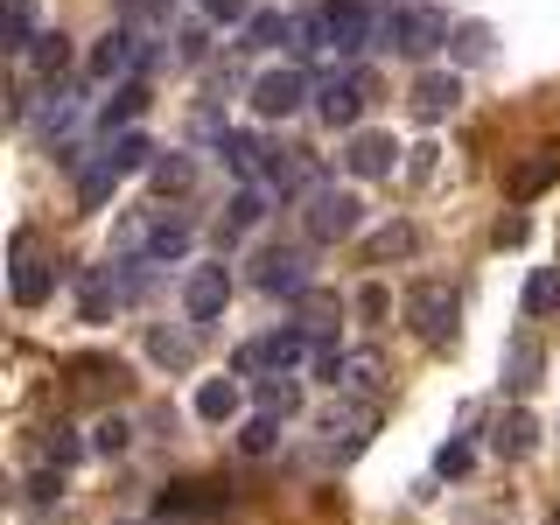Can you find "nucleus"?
<instances>
[{
    "label": "nucleus",
    "instance_id": "nucleus-1",
    "mask_svg": "<svg viewBox=\"0 0 560 525\" xmlns=\"http://www.w3.org/2000/svg\"><path fill=\"white\" fill-rule=\"evenodd\" d=\"M302 358H315V337H308V329H273V337H253V343H238L232 372H238V378H253V372H267V378H288Z\"/></svg>",
    "mask_w": 560,
    "mask_h": 525
},
{
    "label": "nucleus",
    "instance_id": "nucleus-2",
    "mask_svg": "<svg viewBox=\"0 0 560 525\" xmlns=\"http://www.w3.org/2000/svg\"><path fill=\"white\" fill-rule=\"evenodd\" d=\"M407 323H413L420 343H448L455 323H463V294L442 288V280H420V288L407 294Z\"/></svg>",
    "mask_w": 560,
    "mask_h": 525
},
{
    "label": "nucleus",
    "instance_id": "nucleus-3",
    "mask_svg": "<svg viewBox=\"0 0 560 525\" xmlns=\"http://www.w3.org/2000/svg\"><path fill=\"white\" fill-rule=\"evenodd\" d=\"M372 428H378V399H337V407L315 420V434H323V448L337 463H350V455L372 442Z\"/></svg>",
    "mask_w": 560,
    "mask_h": 525
},
{
    "label": "nucleus",
    "instance_id": "nucleus-4",
    "mask_svg": "<svg viewBox=\"0 0 560 525\" xmlns=\"http://www.w3.org/2000/svg\"><path fill=\"white\" fill-rule=\"evenodd\" d=\"M302 224H308V238H315V245H337V238H350V232L364 224V203L350 197V189H329V183H323V189L308 197Z\"/></svg>",
    "mask_w": 560,
    "mask_h": 525
},
{
    "label": "nucleus",
    "instance_id": "nucleus-5",
    "mask_svg": "<svg viewBox=\"0 0 560 525\" xmlns=\"http://www.w3.org/2000/svg\"><path fill=\"white\" fill-rule=\"evenodd\" d=\"M448 43V22L434 8H399L385 14V49H399V57H434V49Z\"/></svg>",
    "mask_w": 560,
    "mask_h": 525
},
{
    "label": "nucleus",
    "instance_id": "nucleus-6",
    "mask_svg": "<svg viewBox=\"0 0 560 525\" xmlns=\"http://www.w3.org/2000/svg\"><path fill=\"white\" fill-rule=\"evenodd\" d=\"M14 302L22 308H43L49 294H57V259H43V245H35L28 232H14V273H8Z\"/></svg>",
    "mask_w": 560,
    "mask_h": 525
},
{
    "label": "nucleus",
    "instance_id": "nucleus-7",
    "mask_svg": "<svg viewBox=\"0 0 560 525\" xmlns=\"http://www.w3.org/2000/svg\"><path fill=\"white\" fill-rule=\"evenodd\" d=\"M308 98H315V84H308L294 63L259 70V78H253V113H259V119H288V113H302Z\"/></svg>",
    "mask_w": 560,
    "mask_h": 525
},
{
    "label": "nucleus",
    "instance_id": "nucleus-8",
    "mask_svg": "<svg viewBox=\"0 0 560 525\" xmlns=\"http://www.w3.org/2000/svg\"><path fill=\"white\" fill-rule=\"evenodd\" d=\"M323 14H329V49H337V57H358V49L385 43V22L364 8V0H329Z\"/></svg>",
    "mask_w": 560,
    "mask_h": 525
},
{
    "label": "nucleus",
    "instance_id": "nucleus-9",
    "mask_svg": "<svg viewBox=\"0 0 560 525\" xmlns=\"http://www.w3.org/2000/svg\"><path fill=\"white\" fill-rule=\"evenodd\" d=\"M140 70H148V43H140L133 28L98 35V49H92V78H98V84H133Z\"/></svg>",
    "mask_w": 560,
    "mask_h": 525
},
{
    "label": "nucleus",
    "instance_id": "nucleus-10",
    "mask_svg": "<svg viewBox=\"0 0 560 525\" xmlns=\"http://www.w3.org/2000/svg\"><path fill=\"white\" fill-rule=\"evenodd\" d=\"M253 280H259L267 294L302 302V294H308V253H294V245H267V253L253 259Z\"/></svg>",
    "mask_w": 560,
    "mask_h": 525
},
{
    "label": "nucleus",
    "instance_id": "nucleus-11",
    "mask_svg": "<svg viewBox=\"0 0 560 525\" xmlns=\"http://www.w3.org/2000/svg\"><path fill=\"white\" fill-rule=\"evenodd\" d=\"M364 92H372V78H364V70H337V78L315 84V113H323L329 127H358Z\"/></svg>",
    "mask_w": 560,
    "mask_h": 525
},
{
    "label": "nucleus",
    "instance_id": "nucleus-12",
    "mask_svg": "<svg viewBox=\"0 0 560 525\" xmlns=\"http://www.w3.org/2000/svg\"><path fill=\"white\" fill-rule=\"evenodd\" d=\"M224 302H232V273H224V259H218V267H189V280H183L189 323H218Z\"/></svg>",
    "mask_w": 560,
    "mask_h": 525
},
{
    "label": "nucleus",
    "instance_id": "nucleus-13",
    "mask_svg": "<svg viewBox=\"0 0 560 525\" xmlns=\"http://www.w3.org/2000/svg\"><path fill=\"white\" fill-rule=\"evenodd\" d=\"M267 189H280V197H315L323 189V168H315V154L308 148H273L267 154Z\"/></svg>",
    "mask_w": 560,
    "mask_h": 525
},
{
    "label": "nucleus",
    "instance_id": "nucleus-14",
    "mask_svg": "<svg viewBox=\"0 0 560 525\" xmlns=\"http://www.w3.org/2000/svg\"><path fill=\"white\" fill-rule=\"evenodd\" d=\"M560 183V140H539L533 154L512 168V203H533V197H547V189Z\"/></svg>",
    "mask_w": 560,
    "mask_h": 525
},
{
    "label": "nucleus",
    "instance_id": "nucleus-15",
    "mask_svg": "<svg viewBox=\"0 0 560 525\" xmlns=\"http://www.w3.org/2000/svg\"><path fill=\"white\" fill-rule=\"evenodd\" d=\"M343 168L358 175V183H378V175L399 168V140H393V133H358V140L343 148Z\"/></svg>",
    "mask_w": 560,
    "mask_h": 525
},
{
    "label": "nucleus",
    "instance_id": "nucleus-16",
    "mask_svg": "<svg viewBox=\"0 0 560 525\" xmlns=\"http://www.w3.org/2000/svg\"><path fill=\"white\" fill-rule=\"evenodd\" d=\"M455 105H463V84H455V70H428V78H413V113L428 119H448Z\"/></svg>",
    "mask_w": 560,
    "mask_h": 525
},
{
    "label": "nucleus",
    "instance_id": "nucleus-17",
    "mask_svg": "<svg viewBox=\"0 0 560 525\" xmlns=\"http://www.w3.org/2000/svg\"><path fill=\"white\" fill-rule=\"evenodd\" d=\"M539 372H547V350H539L533 337H512V343H504V393H533V385H539Z\"/></svg>",
    "mask_w": 560,
    "mask_h": 525
},
{
    "label": "nucleus",
    "instance_id": "nucleus-18",
    "mask_svg": "<svg viewBox=\"0 0 560 525\" xmlns=\"http://www.w3.org/2000/svg\"><path fill=\"white\" fill-rule=\"evenodd\" d=\"M490 448L512 455V463H518V455H533V448H539V420L525 413V407H512V413L498 420V428H490Z\"/></svg>",
    "mask_w": 560,
    "mask_h": 525
},
{
    "label": "nucleus",
    "instance_id": "nucleus-19",
    "mask_svg": "<svg viewBox=\"0 0 560 525\" xmlns=\"http://www.w3.org/2000/svg\"><path fill=\"white\" fill-rule=\"evenodd\" d=\"M267 140L259 133H224V162H232V175H245V183H267Z\"/></svg>",
    "mask_w": 560,
    "mask_h": 525
},
{
    "label": "nucleus",
    "instance_id": "nucleus-20",
    "mask_svg": "<svg viewBox=\"0 0 560 525\" xmlns=\"http://www.w3.org/2000/svg\"><path fill=\"white\" fill-rule=\"evenodd\" d=\"M197 413L210 420V428L238 420V385H232V378H203V385H197Z\"/></svg>",
    "mask_w": 560,
    "mask_h": 525
},
{
    "label": "nucleus",
    "instance_id": "nucleus-21",
    "mask_svg": "<svg viewBox=\"0 0 560 525\" xmlns=\"http://www.w3.org/2000/svg\"><path fill=\"white\" fill-rule=\"evenodd\" d=\"M413 245H420L413 224H385V232L364 238V259H372V267H385V259H413Z\"/></svg>",
    "mask_w": 560,
    "mask_h": 525
},
{
    "label": "nucleus",
    "instance_id": "nucleus-22",
    "mask_svg": "<svg viewBox=\"0 0 560 525\" xmlns=\"http://www.w3.org/2000/svg\"><path fill=\"white\" fill-rule=\"evenodd\" d=\"M189 218H175V210H162V232H154V245H148V259L154 267H168V259H189Z\"/></svg>",
    "mask_w": 560,
    "mask_h": 525
},
{
    "label": "nucleus",
    "instance_id": "nucleus-23",
    "mask_svg": "<svg viewBox=\"0 0 560 525\" xmlns=\"http://www.w3.org/2000/svg\"><path fill=\"white\" fill-rule=\"evenodd\" d=\"M140 113H148V84H119V92L113 98H105V113H98V127H105V140H113V127H127V119H140Z\"/></svg>",
    "mask_w": 560,
    "mask_h": 525
},
{
    "label": "nucleus",
    "instance_id": "nucleus-24",
    "mask_svg": "<svg viewBox=\"0 0 560 525\" xmlns=\"http://www.w3.org/2000/svg\"><path fill=\"white\" fill-rule=\"evenodd\" d=\"M378 378H385V358H378V350H350L337 393H364V399H372V393H378Z\"/></svg>",
    "mask_w": 560,
    "mask_h": 525
},
{
    "label": "nucleus",
    "instance_id": "nucleus-25",
    "mask_svg": "<svg viewBox=\"0 0 560 525\" xmlns=\"http://www.w3.org/2000/svg\"><path fill=\"white\" fill-rule=\"evenodd\" d=\"M105 162H113L119 175L154 168V140H148V133H113V140H105Z\"/></svg>",
    "mask_w": 560,
    "mask_h": 525
},
{
    "label": "nucleus",
    "instance_id": "nucleus-26",
    "mask_svg": "<svg viewBox=\"0 0 560 525\" xmlns=\"http://www.w3.org/2000/svg\"><path fill=\"white\" fill-rule=\"evenodd\" d=\"M253 399H259V413H280V420H288L294 407H302V378H294V372L288 378H259Z\"/></svg>",
    "mask_w": 560,
    "mask_h": 525
},
{
    "label": "nucleus",
    "instance_id": "nucleus-27",
    "mask_svg": "<svg viewBox=\"0 0 560 525\" xmlns=\"http://www.w3.org/2000/svg\"><path fill=\"white\" fill-rule=\"evenodd\" d=\"M218 504H224L218 483H175V490H162V512H218Z\"/></svg>",
    "mask_w": 560,
    "mask_h": 525
},
{
    "label": "nucleus",
    "instance_id": "nucleus-28",
    "mask_svg": "<svg viewBox=\"0 0 560 525\" xmlns=\"http://www.w3.org/2000/svg\"><path fill=\"white\" fill-rule=\"evenodd\" d=\"M113 189H119V168H113V162H105V154H98V162L78 175V210H98L105 197H113Z\"/></svg>",
    "mask_w": 560,
    "mask_h": 525
},
{
    "label": "nucleus",
    "instance_id": "nucleus-29",
    "mask_svg": "<svg viewBox=\"0 0 560 525\" xmlns=\"http://www.w3.org/2000/svg\"><path fill=\"white\" fill-rule=\"evenodd\" d=\"M294 35V22L280 8H267V14H253V22H245V49H273V43H288ZM294 49V43H288Z\"/></svg>",
    "mask_w": 560,
    "mask_h": 525
},
{
    "label": "nucleus",
    "instance_id": "nucleus-30",
    "mask_svg": "<svg viewBox=\"0 0 560 525\" xmlns=\"http://www.w3.org/2000/svg\"><path fill=\"white\" fill-rule=\"evenodd\" d=\"M560 308V267H533L525 280V315H553Z\"/></svg>",
    "mask_w": 560,
    "mask_h": 525
},
{
    "label": "nucleus",
    "instance_id": "nucleus-31",
    "mask_svg": "<svg viewBox=\"0 0 560 525\" xmlns=\"http://www.w3.org/2000/svg\"><path fill=\"white\" fill-rule=\"evenodd\" d=\"M148 358H154V364H168V372H189L197 343H189V337H168V329H148Z\"/></svg>",
    "mask_w": 560,
    "mask_h": 525
},
{
    "label": "nucleus",
    "instance_id": "nucleus-32",
    "mask_svg": "<svg viewBox=\"0 0 560 525\" xmlns=\"http://www.w3.org/2000/svg\"><path fill=\"white\" fill-rule=\"evenodd\" d=\"M238 448H245V455H273V448H280V413H253V420L238 428Z\"/></svg>",
    "mask_w": 560,
    "mask_h": 525
},
{
    "label": "nucleus",
    "instance_id": "nucleus-33",
    "mask_svg": "<svg viewBox=\"0 0 560 525\" xmlns=\"http://www.w3.org/2000/svg\"><path fill=\"white\" fill-rule=\"evenodd\" d=\"M259 218H267V197H259V189H238V197H232V210H224V238L253 232Z\"/></svg>",
    "mask_w": 560,
    "mask_h": 525
},
{
    "label": "nucleus",
    "instance_id": "nucleus-34",
    "mask_svg": "<svg viewBox=\"0 0 560 525\" xmlns=\"http://www.w3.org/2000/svg\"><path fill=\"white\" fill-rule=\"evenodd\" d=\"M28 63H35V70H43V78H57V70L70 63V43H63V35H57V28H49V35H35V49H28Z\"/></svg>",
    "mask_w": 560,
    "mask_h": 525
},
{
    "label": "nucleus",
    "instance_id": "nucleus-35",
    "mask_svg": "<svg viewBox=\"0 0 560 525\" xmlns=\"http://www.w3.org/2000/svg\"><path fill=\"white\" fill-rule=\"evenodd\" d=\"M70 119H78V92H70V84H57V92H49V105L35 113V127L57 133V127H70Z\"/></svg>",
    "mask_w": 560,
    "mask_h": 525
},
{
    "label": "nucleus",
    "instance_id": "nucleus-36",
    "mask_svg": "<svg viewBox=\"0 0 560 525\" xmlns=\"http://www.w3.org/2000/svg\"><path fill=\"white\" fill-rule=\"evenodd\" d=\"M148 175H154V189H189L197 183V162H189V154H162Z\"/></svg>",
    "mask_w": 560,
    "mask_h": 525
},
{
    "label": "nucleus",
    "instance_id": "nucleus-37",
    "mask_svg": "<svg viewBox=\"0 0 560 525\" xmlns=\"http://www.w3.org/2000/svg\"><path fill=\"white\" fill-rule=\"evenodd\" d=\"M8 49H35V0H8Z\"/></svg>",
    "mask_w": 560,
    "mask_h": 525
},
{
    "label": "nucleus",
    "instance_id": "nucleus-38",
    "mask_svg": "<svg viewBox=\"0 0 560 525\" xmlns=\"http://www.w3.org/2000/svg\"><path fill=\"white\" fill-rule=\"evenodd\" d=\"M448 43H455V57H463V63H483V57H490V28H483V22H463Z\"/></svg>",
    "mask_w": 560,
    "mask_h": 525
},
{
    "label": "nucleus",
    "instance_id": "nucleus-39",
    "mask_svg": "<svg viewBox=\"0 0 560 525\" xmlns=\"http://www.w3.org/2000/svg\"><path fill=\"white\" fill-rule=\"evenodd\" d=\"M127 434H133V428H127V420H119V413H113V420H98V434H92V448H98V455H119V448H127Z\"/></svg>",
    "mask_w": 560,
    "mask_h": 525
},
{
    "label": "nucleus",
    "instance_id": "nucleus-40",
    "mask_svg": "<svg viewBox=\"0 0 560 525\" xmlns=\"http://www.w3.org/2000/svg\"><path fill=\"white\" fill-rule=\"evenodd\" d=\"M43 448H49V463H57V469H63V463H78V434H70V428H49V442H43Z\"/></svg>",
    "mask_w": 560,
    "mask_h": 525
},
{
    "label": "nucleus",
    "instance_id": "nucleus-41",
    "mask_svg": "<svg viewBox=\"0 0 560 525\" xmlns=\"http://www.w3.org/2000/svg\"><path fill=\"white\" fill-rule=\"evenodd\" d=\"M203 14H210V22H253L245 0H203Z\"/></svg>",
    "mask_w": 560,
    "mask_h": 525
},
{
    "label": "nucleus",
    "instance_id": "nucleus-42",
    "mask_svg": "<svg viewBox=\"0 0 560 525\" xmlns=\"http://www.w3.org/2000/svg\"><path fill=\"white\" fill-rule=\"evenodd\" d=\"M434 469H442V477H463V469H469V448H463V442H448L442 455H434Z\"/></svg>",
    "mask_w": 560,
    "mask_h": 525
},
{
    "label": "nucleus",
    "instance_id": "nucleus-43",
    "mask_svg": "<svg viewBox=\"0 0 560 525\" xmlns=\"http://www.w3.org/2000/svg\"><path fill=\"white\" fill-rule=\"evenodd\" d=\"M57 490H63V477H49V469H43V477L28 483V498H35V504H49V498H57Z\"/></svg>",
    "mask_w": 560,
    "mask_h": 525
},
{
    "label": "nucleus",
    "instance_id": "nucleus-44",
    "mask_svg": "<svg viewBox=\"0 0 560 525\" xmlns=\"http://www.w3.org/2000/svg\"><path fill=\"white\" fill-rule=\"evenodd\" d=\"M407 175H413V183H428V175H434V148H413V162H407Z\"/></svg>",
    "mask_w": 560,
    "mask_h": 525
},
{
    "label": "nucleus",
    "instance_id": "nucleus-45",
    "mask_svg": "<svg viewBox=\"0 0 560 525\" xmlns=\"http://www.w3.org/2000/svg\"><path fill=\"white\" fill-rule=\"evenodd\" d=\"M498 245H525V218H504L498 224Z\"/></svg>",
    "mask_w": 560,
    "mask_h": 525
},
{
    "label": "nucleus",
    "instance_id": "nucleus-46",
    "mask_svg": "<svg viewBox=\"0 0 560 525\" xmlns=\"http://www.w3.org/2000/svg\"><path fill=\"white\" fill-rule=\"evenodd\" d=\"M358 315H385V288H364L358 294Z\"/></svg>",
    "mask_w": 560,
    "mask_h": 525
},
{
    "label": "nucleus",
    "instance_id": "nucleus-47",
    "mask_svg": "<svg viewBox=\"0 0 560 525\" xmlns=\"http://www.w3.org/2000/svg\"><path fill=\"white\" fill-rule=\"evenodd\" d=\"M413 8H420V0H413Z\"/></svg>",
    "mask_w": 560,
    "mask_h": 525
}]
</instances>
